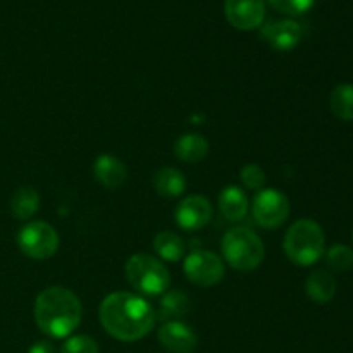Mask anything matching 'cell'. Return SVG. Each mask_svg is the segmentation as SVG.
Masks as SVG:
<instances>
[{
  "label": "cell",
  "mask_w": 353,
  "mask_h": 353,
  "mask_svg": "<svg viewBox=\"0 0 353 353\" xmlns=\"http://www.w3.org/2000/svg\"><path fill=\"white\" fill-rule=\"evenodd\" d=\"M224 14L228 23L236 30H257L264 23L265 0H226Z\"/></svg>",
  "instance_id": "9"
},
{
  "label": "cell",
  "mask_w": 353,
  "mask_h": 353,
  "mask_svg": "<svg viewBox=\"0 0 353 353\" xmlns=\"http://www.w3.org/2000/svg\"><path fill=\"white\" fill-rule=\"evenodd\" d=\"M185 274L193 285L202 286V288H210L223 281L226 274L224 262L221 261L219 255L209 250H193L185 257Z\"/></svg>",
  "instance_id": "8"
},
{
  "label": "cell",
  "mask_w": 353,
  "mask_h": 353,
  "mask_svg": "<svg viewBox=\"0 0 353 353\" xmlns=\"http://www.w3.org/2000/svg\"><path fill=\"white\" fill-rule=\"evenodd\" d=\"M261 37L274 50L288 52L293 50L302 40V26L292 19L272 21L262 26Z\"/></svg>",
  "instance_id": "11"
},
{
  "label": "cell",
  "mask_w": 353,
  "mask_h": 353,
  "mask_svg": "<svg viewBox=\"0 0 353 353\" xmlns=\"http://www.w3.org/2000/svg\"><path fill=\"white\" fill-rule=\"evenodd\" d=\"M219 210L228 221L231 223H238V221L245 219L248 212V199L247 193L240 188V186H224L219 193Z\"/></svg>",
  "instance_id": "14"
},
{
  "label": "cell",
  "mask_w": 353,
  "mask_h": 353,
  "mask_svg": "<svg viewBox=\"0 0 353 353\" xmlns=\"http://www.w3.org/2000/svg\"><path fill=\"white\" fill-rule=\"evenodd\" d=\"M93 176L102 186L109 190H116L124 185L128 178L126 165L123 161L109 154H102L95 159L93 164Z\"/></svg>",
  "instance_id": "13"
},
{
  "label": "cell",
  "mask_w": 353,
  "mask_h": 353,
  "mask_svg": "<svg viewBox=\"0 0 353 353\" xmlns=\"http://www.w3.org/2000/svg\"><path fill=\"white\" fill-rule=\"evenodd\" d=\"M40 209V193L31 186H21L10 199V214L17 221H30Z\"/></svg>",
  "instance_id": "18"
},
{
  "label": "cell",
  "mask_w": 353,
  "mask_h": 353,
  "mask_svg": "<svg viewBox=\"0 0 353 353\" xmlns=\"http://www.w3.org/2000/svg\"><path fill=\"white\" fill-rule=\"evenodd\" d=\"M59 353H99V345L88 334H76L64 341Z\"/></svg>",
  "instance_id": "23"
},
{
  "label": "cell",
  "mask_w": 353,
  "mask_h": 353,
  "mask_svg": "<svg viewBox=\"0 0 353 353\" xmlns=\"http://www.w3.org/2000/svg\"><path fill=\"white\" fill-rule=\"evenodd\" d=\"M174 154L179 161L196 164V162L203 161L207 157V154H209V141L202 134H181L174 143Z\"/></svg>",
  "instance_id": "16"
},
{
  "label": "cell",
  "mask_w": 353,
  "mask_h": 353,
  "mask_svg": "<svg viewBox=\"0 0 353 353\" xmlns=\"http://www.w3.org/2000/svg\"><path fill=\"white\" fill-rule=\"evenodd\" d=\"M126 279L134 292L147 296H159L168 292L171 274L159 257L148 254H134L128 259Z\"/></svg>",
  "instance_id": "5"
},
{
  "label": "cell",
  "mask_w": 353,
  "mask_h": 353,
  "mask_svg": "<svg viewBox=\"0 0 353 353\" xmlns=\"http://www.w3.org/2000/svg\"><path fill=\"white\" fill-rule=\"evenodd\" d=\"M224 261L233 269L248 272L257 269L262 264L265 255L262 238L248 228H231L221 241Z\"/></svg>",
  "instance_id": "4"
},
{
  "label": "cell",
  "mask_w": 353,
  "mask_h": 353,
  "mask_svg": "<svg viewBox=\"0 0 353 353\" xmlns=\"http://www.w3.org/2000/svg\"><path fill=\"white\" fill-rule=\"evenodd\" d=\"M268 2L278 12L286 14V16H302L307 10L312 9L316 0H268Z\"/></svg>",
  "instance_id": "24"
},
{
  "label": "cell",
  "mask_w": 353,
  "mask_h": 353,
  "mask_svg": "<svg viewBox=\"0 0 353 353\" xmlns=\"http://www.w3.org/2000/svg\"><path fill=\"white\" fill-rule=\"evenodd\" d=\"M286 257L300 268H310L323 259L326 252V236L312 219H300L288 228L283 241Z\"/></svg>",
  "instance_id": "3"
},
{
  "label": "cell",
  "mask_w": 353,
  "mask_h": 353,
  "mask_svg": "<svg viewBox=\"0 0 353 353\" xmlns=\"http://www.w3.org/2000/svg\"><path fill=\"white\" fill-rule=\"evenodd\" d=\"M254 219L264 230H276L283 226L290 216V200L276 188H262L252 203Z\"/></svg>",
  "instance_id": "7"
},
{
  "label": "cell",
  "mask_w": 353,
  "mask_h": 353,
  "mask_svg": "<svg viewBox=\"0 0 353 353\" xmlns=\"http://www.w3.org/2000/svg\"><path fill=\"white\" fill-rule=\"evenodd\" d=\"M155 192L165 199H178L186 192V178L179 169L162 168L154 176Z\"/></svg>",
  "instance_id": "17"
},
{
  "label": "cell",
  "mask_w": 353,
  "mask_h": 353,
  "mask_svg": "<svg viewBox=\"0 0 353 353\" xmlns=\"http://www.w3.org/2000/svg\"><path fill=\"white\" fill-rule=\"evenodd\" d=\"M212 203L202 195H190L174 210L178 226L185 231H199L212 219Z\"/></svg>",
  "instance_id": "10"
},
{
  "label": "cell",
  "mask_w": 353,
  "mask_h": 353,
  "mask_svg": "<svg viewBox=\"0 0 353 353\" xmlns=\"http://www.w3.org/2000/svg\"><path fill=\"white\" fill-rule=\"evenodd\" d=\"M154 250L162 261L178 262L185 259L186 243L179 234L172 233V231H162L154 238Z\"/></svg>",
  "instance_id": "19"
},
{
  "label": "cell",
  "mask_w": 353,
  "mask_h": 353,
  "mask_svg": "<svg viewBox=\"0 0 353 353\" xmlns=\"http://www.w3.org/2000/svg\"><path fill=\"white\" fill-rule=\"evenodd\" d=\"M59 233L45 221H28L17 233V247L31 261H47L59 250Z\"/></svg>",
  "instance_id": "6"
},
{
  "label": "cell",
  "mask_w": 353,
  "mask_h": 353,
  "mask_svg": "<svg viewBox=\"0 0 353 353\" xmlns=\"http://www.w3.org/2000/svg\"><path fill=\"white\" fill-rule=\"evenodd\" d=\"M326 255L327 268L334 272H347L353 268V248L348 245L336 243L324 252Z\"/></svg>",
  "instance_id": "22"
},
{
  "label": "cell",
  "mask_w": 353,
  "mask_h": 353,
  "mask_svg": "<svg viewBox=\"0 0 353 353\" xmlns=\"http://www.w3.org/2000/svg\"><path fill=\"white\" fill-rule=\"evenodd\" d=\"M81 302L64 286H48L34 300V323L38 330L52 338L69 336L81 323Z\"/></svg>",
  "instance_id": "2"
},
{
  "label": "cell",
  "mask_w": 353,
  "mask_h": 353,
  "mask_svg": "<svg viewBox=\"0 0 353 353\" xmlns=\"http://www.w3.org/2000/svg\"><path fill=\"white\" fill-rule=\"evenodd\" d=\"M240 178L241 183L254 192H261L265 185V172L259 164L243 165L240 171Z\"/></svg>",
  "instance_id": "25"
},
{
  "label": "cell",
  "mask_w": 353,
  "mask_h": 353,
  "mask_svg": "<svg viewBox=\"0 0 353 353\" xmlns=\"http://www.w3.org/2000/svg\"><path fill=\"white\" fill-rule=\"evenodd\" d=\"M305 293L314 303H330L336 295V279L330 271L317 269L310 272L305 281Z\"/></svg>",
  "instance_id": "15"
},
{
  "label": "cell",
  "mask_w": 353,
  "mask_h": 353,
  "mask_svg": "<svg viewBox=\"0 0 353 353\" xmlns=\"http://www.w3.org/2000/svg\"><path fill=\"white\" fill-rule=\"evenodd\" d=\"M28 353H59V352L55 350V347L50 343V341L43 340V341H37V343L28 350Z\"/></svg>",
  "instance_id": "26"
},
{
  "label": "cell",
  "mask_w": 353,
  "mask_h": 353,
  "mask_svg": "<svg viewBox=\"0 0 353 353\" xmlns=\"http://www.w3.org/2000/svg\"><path fill=\"white\" fill-rule=\"evenodd\" d=\"M190 309L188 299L185 293L181 292H165L162 295L161 303H159V310L155 312L157 319L162 323H172V321H179Z\"/></svg>",
  "instance_id": "20"
},
{
  "label": "cell",
  "mask_w": 353,
  "mask_h": 353,
  "mask_svg": "<svg viewBox=\"0 0 353 353\" xmlns=\"http://www.w3.org/2000/svg\"><path fill=\"white\" fill-rule=\"evenodd\" d=\"M330 109L334 116L345 123L353 121V85L341 83L334 86L330 95Z\"/></svg>",
  "instance_id": "21"
},
{
  "label": "cell",
  "mask_w": 353,
  "mask_h": 353,
  "mask_svg": "<svg viewBox=\"0 0 353 353\" xmlns=\"http://www.w3.org/2000/svg\"><path fill=\"white\" fill-rule=\"evenodd\" d=\"M100 324L116 340L131 343L147 336L157 323L155 310L143 296L130 292H116L102 300Z\"/></svg>",
  "instance_id": "1"
},
{
  "label": "cell",
  "mask_w": 353,
  "mask_h": 353,
  "mask_svg": "<svg viewBox=\"0 0 353 353\" xmlns=\"http://www.w3.org/2000/svg\"><path fill=\"white\" fill-rule=\"evenodd\" d=\"M157 338L165 350L172 353H190L195 350L199 336L181 321L164 323L157 331Z\"/></svg>",
  "instance_id": "12"
}]
</instances>
